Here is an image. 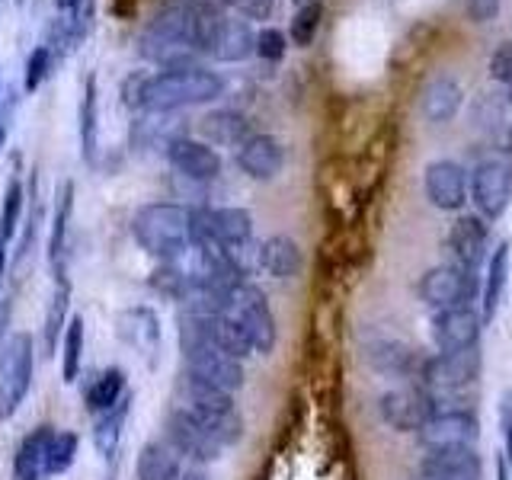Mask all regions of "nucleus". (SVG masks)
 Returning <instances> with one entry per match:
<instances>
[{
    "label": "nucleus",
    "instance_id": "f257e3e1",
    "mask_svg": "<svg viewBox=\"0 0 512 480\" xmlns=\"http://www.w3.org/2000/svg\"><path fill=\"white\" fill-rule=\"evenodd\" d=\"M132 234L144 253L176 263L192 250V212L176 202H148L132 218Z\"/></svg>",
    "mask_w": 512,
    "mask_h": 480
},
{
    "label": "nucleus",
    "instance_id": "f03ea898",
    "mask_svg": "<svg viewBox=\"0 0 512 480\" xmlns=\"http://www.w3.org/2000/svg\"><path fill=\"white\" fill-rule=\"evenodd\" d=\"M224 93V80L205 68H183V71H160L148 74L141 90L144 112H176L186 106L212 103Z\"/></svg>",
    "mask_w": 512,
    "mask_h": 480
},
{
    "label": "nucleus",
    "instance_id": "7ed1b4c3",
    "mask_svg": "<svg viewBox=\"0 0 512 480\" xmlns=\"http://www.w3.org/2000/svg\"><path fill=\"white\" fill-rule=\"evenodd\" d=\"M141 58L160 64L164 71L196 68V48L186 39V4H167L144 26L138 39Z\"/></svg>",
    "mask_w": 512,
    "mask_h": 480
},
{
    "label": "nucleus",
    "instance_id": "20e7f679",
    "mask_svg": "<svg viewBox=\"0 0 512 480\" xmlns=\"http://www.w3.org/2000/svg\"><path fill=\"white\" fill-rule=\"evenodd\" d=\"M36 378V343L16 330L0 343V420H10L26 404Z\"/></svg>",
    "mask_w": 512,
    "mask_h": 480
},
{
    "label": "nucleus",
    "instance_id": "39448f33",
    "mask_svg": "<svg viewBox=\"0 0 512 480\" xmlns=\"http://www.w3.org/2000/svg\"><path fill=\"white\" fill-rule=\"evenodd\" d=\"M221 314H228L231 320H237V327L247 333L253 352L269 356V352L276 349L279 327H276V314H272L263 288H256L250 282H240L228 295V304H224Z\"/></svg>",
    "mask_w": 512,
    "mask_h": 480
},
{
    "label": "nucleus",
    "instance_id": "423d86ee",
    "mask_svg": "<svg viewBox=\"0 0 512 480\" xmlns=\"http://www.w3.org/2000/svg\"><path fill=\"white\" fill-rule=\"evenodd\" d=\"M253 237V215L247 208H199L192 212V244H218L228 250L247 247Z\"/></svg>",
    "mask_w": 512,
    "mask_h": 480
},
{
    "label": "nucleus",
    "instance_id": "0eeeda50",
    "mask_svg": "<svg viewBox=\"0 0 512 480\" xmlns=\"http://www.w3.org/2000/svg\"><path fill=\"white\" fill-rule=\"evenodd\" d=\"M183 359H186V375H192V378L215 384V388L228 391V394L244 388V365H240V359L228 356V352H221L212 343L186 346Z\"/></svg>",
    "mask_w": 512,
    "mask_h": 480
},
{
    "label": "nucleus",
    "instance_id": "6e6552de",
    "mask_svg": "<svg viewBox=\"0 0 512 480\" xmlns=\"http://www.w3.org/2000/svg\"><path fill=\"white\" fill-rule=\"evenodd\" d=\"M164 439L167 445L173 448L180 458H189V461H196V464H212L221 458L224 448L208 436V432L202 429L199 420H192V416L183 410V407H176L167 413V423H164Z\"/></svg>",
    "mask_w": 512,
    "mask_h": 480
},
{
    "label": "nucleus",
    "instance_id": "1a4fd4ad",
    "mask_svg": "<svg viewBox=\"0 0 512 480\" xmlns=\"http://www.w3.org/2000/svg\"><path fill=\"white\" fill-rule=\"evenodd\" d=\"M480 375V352L474 349H461V352H439V356L423 359L420 378L426 388L436 391H461L474 384Z\"/></svg>",
    "mask_w": 512,
    "mask_h": 480
},
{
    "label": "nucleus",
    "instance_id": "9d476101",
    "mask_svg": "<svg viewBox=\"0 0 512 480\" xmlns=\"http://www.w3.org/2000/svg\"><path fill=\"white\" fill-rule=\"evenodd\" d=\"M420 295L426 304H432L436 311L445 308H458V304H468L477 295V282L474 272H464L455 263L445 266H432L426 276L420 279Z\"/></svg>",
    "mask_w": 512,
    "mask_h": 480
},
{
    "label": "nucleus",
    "instance_id": "9b49d317",
    "mask_svg": "<svg viewBox=\"0 0 512 480\" xmlns=\"http://www.w3.org/2000/svg\"><path fill=\"white\" fill-rule=\"evenodd\" d=\"M471 199L477 205L480 218L496 221L512 199V170L503 160H484L477 164L474 176H471Z\"/></svg>",
    "mask_w": 512,
    "mask_h": 480
},
{
    "label": "nucleus",
    "instance_id": "f8f14e48",
    "mask_svg": "<svg viewBox=\"0 0 512 480\" xmlns=\"http://www.w3.org/2000/svg\"><path fill=\"white\" fill-rule=\"evenodd\" d=\"M378 413L394 432H420L432 416V397L426 388H394L381 394Z\"/></svg>",
    "mask_w": 512,
    "mask_h": 480
},
{
    "label": "nucleus",
    "instance_id": "ddd939ff",
    "mask_svg": "<svg viewBox=\"0 0 512 480\" xmlns=\"http://www.w3.org/2000/svg\"><path fill=\"white\" fill-rule=\"evenodd\" d=\"M480 327H484L480 311L471 304H458V308H445L432 317V340L442 352L474 349L480 340Z\"/></svg>",
    "mask_w": 512,
    "mask_h": 480
},
{
    "label": "nucleus",
    "instance_id": "4468645a",
    "mask_svg": "<svg viewBox=\"0 0 512 480\" xmlns=\"http://www.w3.org/2000/svg\"><path fill=\"white\" fill-rule=\"evenodd\" d=\"M423 189L426 199L439 208V212H458L468 202V173L455 160H432L423 170Z\"/></svg>",
    "mask_w": 512,
    "mask_h": 480
},
{
    "label": "nucleus",
    "instance_id": "2eb2a0df",
    "mask_svg": "<svg viewBox=\"0 0 512 480\" xmlns=\"http://www.w3.org/2000/svg\"><path fill=\"white\" fill-rule=\"evenodd\" d=\"M477 432H480V426L471 410L436 407L429 416V423L420 429V439L426 448H455V445H474Z\"/></svg>",
    "mask_w": 512,
    "mask_h": 480
},
{
    "label": "nucleus",
    "instance_id": "dca6fc26",
    "mask_svg": "<svg viewBox=\"0 0 512 480\" xmlns=\"http://www.w3.org/2000/svg\"><path fill=\"white\" fill-rule=\"evenodd\" d=\"M480 455L474 445H455V448H426L420 461L423 480H480Z\"/></svg>",
    "mask_w": 512,
    "mask_h": 480
},
{
    "label": "nucleus",
    "instance_id": "f3484780",
    "mask_svg": "<svg viewBox=\"0 0 512 480\" xmlns=\"http://www.w3.org/2000/svg\"><path fill=\"white\" fill-rule=\"evenodd\" d=\"M487 218L480 215H461L445 234V247L452 253V263L464 272H474L484 260L487 250Z\"/></svg>",
    "mask_w": 512,
    "mask_h": 480
},
{
    "label": "nucleus",
    "instance_id": "a211bd4d",
    "mask_svg": "<svg viewBox=\"0 0 512 480\" xmlns=\"http://www.w3.org/2000/svg\"><path fill=\"white\" fill-rule=\"evenodd\" d=\"M167 160L176 173L186 176V180H196V183H208L221 173V154L212 148V144L186 138V135L170 144Z\"/></svg>",
    "mask_w": 512,
    "mask_h": 480
},
{
    "label": "nucleus",
    "instance_id": "6ab92c4d",
    "mask_svg": "<svg viewBox=\"0 0 512 480\" xmlns=\"http://www.w3.org/2000/svg\"><path fill=\"white\" fill-rule=\"evenodd\" d=\"M237 167L244 170L250 180H276L285 167L282 141L272 135H250L237 148Z\"/></svg>",
    "mask_w": 512,
    "mask_h": 480
},
{
    "label": "nucleus",
    "instance_id": "aec40b11",
    "mask_svg": "<svg viewBox=\"0 0 512 480\" xmlns=\"http://www.w3.org/2000/svg\"><path fill=\"white\" fill-rule=\"evenodd\" d=\"M228 16L215 0H186V39L199 55H212Z\"/></svg>",
    "mask_w": 512,
    "mask_h": 480
},
{
    "label": "nucleus",
    "instance_id": "412c9836",
    "mask_svg": "<svg viewBox=\"0 0 512 480\" xmlns=\"http://www.w3.org/2000/svg\"><path fill=\"white\" fill-rule=\"evenodd\" d=\"M55 215H52V234H48V263H52L55 282H68V228L74 212V183H61L55 196Z\"/></svg>",
    "mask_w": 512,
    "mask_h": 480
},
{
    "label": "nucleus",
    "instance_id": "4be33fe9",
    "mask_svg": "<svg viewBox=\"0 0 512 480\" xmlns=\"http://www.w3.org/2000/svg\"><path fill=\"white\" fill-rule=\"evenodd\" d=\"M116 330H119V340L125 346H132L141 356H154L157 346H160V320L151 308H128L119 314L116 320Z\"/></svg>",
    "mask_w": 512,
    "mask_h": 480
},
{
    "label": "nucleus",
    "instance_id": "5701e85b",
    "mask_svg": "<svg viewBox=\"0 0 512 480\" xmlns=\"http://www.w3.org/2000/svg\"><path fill=\"white\" fill-rule=\"evenodd\" d=\"M464 103V90L455 77L448 74H439L432 77L429 84L423 87V96H420V112L429 119V122H448L458 116V109Z\"/></svg>",
    "mask_w": 512,
    "mask_h": 480
},
{
    "label": "nucleus",
    "instance_id": "b1692460",
    "mask_svg": "<svg viewBox=\"0 0 512 480\" xmlns=\"http://www.w3.org/2000/svg\"><path fill=\"white\" fill-rule=\"evenodd\" d=\"M205 144H221V148H240L250 138V122L234 109H215L199 122Z\"/></svg>",
    "mask_w": 512,
    "mask_h": 480
},
{
    "label": "nucleus",
    "instance_id": "393cba45",
    "mask_svg": "<svg viewBox=\"0 0 512 480\" xmlns=\"http://www.w3.org/2000/svg\"><path fill=\"white\" fill-rule=\"evenodd\" d=\"M77 132H80V157L87 164H96V148H100V96H96V77H87L84 93H80Z\"/></svg>",
    "mask_w": 512,
    "mask_h": 480
},
{
    "label": "nucleus",
    "instance_id": "a878e982",
    "mask_svg": "<svg viewBox=\"0 0 512 480\" xmlns=\"http://www.w3.org/2000/svg\"><path fill=\"white\" fill-rule=\"evenodd\" d=\"M128 394V381H125V372L122 368H103V372H96L90 378V384L84 388V407L90 416H100L106 413L109 407H116L119 400Z\"/></svg>",
    "mask_w": 512,
    "mask_h": 480
},
{
    "label": "nucleus",
    "instance_id": "bb28decb",
    "mask_svg": "<svg viewBox=\"0 0 512 480\" xmlns=\"http://www.w3.org/2000/svg\"><path fill=\"white\" fill-rule=\"evenodd\" d=\"M135 474L138 480H180L183 461L167 442H148V445H141V452H138Z\"/></svg>",
    "mask_w": 512,
    "mask_h": 480
},
{
    "label": "nucleus",
    "instance_id": "cd10ccee",
    "mask_svg": "<svg viewBox=\"0 0 512 480\" xmlns=\"http://www.w3.org/2000/svg\"><path fill=\"white\" fill-rule=\"evenodd\" d=\"M52 436H55V426H48V423L26 432L23 442L16 445V455H13L16 480H20V477H45L42 464H45V452H48V442H52Z\"/></svg>",
    "mask_w": 512,
    "mask_h": 480
},
{
    "label": "nucleus",
    "instance_id": "c85d7f7f",
    "mask_svg": "<svg viewBox=\"0 0 512 480\" xmlns=\"http://www.w3.org/2000/svg\"><path fill=\"white\" fill-rule=\"evenodd\" d=\"M260 269H266L272 279H295L301 269V247L285 234L269 237L260 247Z\"/></svg>",
    "mask_w": 512,
    "mask_h": 480
},
{
    "label": "nucleus",
    "instance_id": "c756f323",
    "mask_svg": "<svg viewBox=\"0 0 512 480\" xmlns=\"http://www.w3.org/2000/svg\"><path fill=\"white\" fill-rule=\"evenodd\" d=\"M128 410H132V394H125L116 407H109L106 413L93 416V448L100 452L103 458H112L119 452V442H122V429L128 420Z\"/></svg>",
    "mask_w": 512,
    "mask_h": 480
},
{
    "label": "nucleus",
    "instance_id": "7c9ffc66",
    "mask_svg": "<svg viewBox=\"0 0 512 480\" xmlns=\"http://www.w3.org/2000/svg\"><path fill=\"white\" fill-rule=\"evenodd\" d=\"M176 138H183V128L170 119V112H148L132 125V144L135 148H157L164 144V151Z\"/></svg>",
    "mask_w": 512,
    "mask_h": 480
},
{
    "label": "nucleus",
    "instance_id": "2f4dec72",
    "mask_svg": "<svg viewBox=\"0 0 512 480\" xmlns=\"http://www.w3.org/2000/svg\"><path fill=\"white\" fill-rule=\"evenodd\" d=\"M509 250H512V244H509V240H503V244L496 247L493 256H490L487 285H484V304H480V317H484V324H487V320H493L496 308H500V301H503L506 279H509Z\"/></svg>",
    "mask_w": 512,
    "mask_h": 480
},
{
    "label": "nucleus",
    "instance_id": "473e14b6",
    "mask_svg": "<svg viewBox=\"0 0 512 480\" xmlns=\"http://www.w3.org/2000/svg\"><path fill=\"white\" fill-rule=\"evenodd\" d=\"M256 52V32L250 29L247 20H224V29L218 36V45H215V58L218 61H244L247 55Z\"/></svg>",
    "mask_w": 512,
    "mask_h": 480
},
{
    "label": "nucleus",
    "instance_id": "72a5a7b5",
    "mask_svg": "<svg viewBox=\"0 0 512 480\" xmlns=\"http://www.w3.org/2000/svg\"><path fill=\"white\" fill-rule=\"evenodd\" d=\"M368 359H372L378 372H388V375H410V372L420 375V368H423V359H416V352H410L397 340H375Z\"/></svg>",
    "mask_w": 512,
    "mask_h": 480
},
{
    "label": "nucleus",
    "instance_id": "f704fd0d",
    "mask_svg": "<svg viewBox=\"0 0 512 480\" xmlns=\"http://www.w3.org/2000/svg\"><path fill=\"white\" fill-rule=\"evenodd\" d=\"M77 448H80V436L71 429H55L52 442H48V452H45V464H42V474L45 477H61L71 471V464L77 461Z\"/></svg>",
    "mask_w": 512,
    "mask_h": 480
},
{
    "label": "nucleus",
    "instance_id": "c9c22d12",
    "mask_svg": "<svg viewBox=\"0 0 512 480\" xmlns=\"http://www.w3.org/2000/svg\"><path fill=\"white\" fill-rule=\"evenodd\" d=\"M68 304H71V285L68 282H55V295L48 301L45 311V352L55 356L58 352V336H64V327H68Z\"/></svg>",
    "mask_w": 512,
    "mask_h": 480
},
{
    "label": "nucleus",
    "instance_id": "e433bc0d",
    "mask_svg": "<svg viewBox=\"0 0 512 480\" xmlns=\"http://www.w3.org/2000/svg\"><path fill=\"white\" fill-rule=\"evenodd\" d=\"M84 362V317H71L61 336V378L74 384Z\"/></svg>",
    "mask_w": 512,
    "mask_h": 480
},
{
    "label": "nucleus",
    "instance_id": "4c0bfd02",
    "mask_svg": "<svg viewBox=\"0 0 512 480\" xmlns=\"http://www.w3.org/2000/svg\"><path fill=\"white\" fill-rule=\"evenodd\" d=\"M23 199H26V192H23L20 176H13L7 192H4V205H0V240H4V244H7V240H13L16 228H20Z\"/></svg>",
    "mask_w": 512,
    "mask_h": 480
},
{
    "label": "nucleus",
    "instance_id": "58836bf2",
    "mask_svg": "<svg viewBox=\"0 0 512 480\" xmlns=\"http://www.w3.org/2000/svg\"><path fill=\"white\" fill-rule=\"evenodd\" d=\"M320 20H324V4L320 0H311V4L298 7V13L292 16V26H288V36L298 48H308L320 29Z\"/></svg>",
    "mask_w": 512,
    "mask_h": 480
},
{
    "label": "nucleus",
    "instance_id": "ea45409f",
    "mask_svg": "<svg viewBox=\"0 0 512 480\" xmlns=\"http://www.w3.org/2000/svg\"><path fill=\"white\" fill-rule=\"evenodd\" d=\"M52 64H55V55L48 52V45H39V48H32L29 58H26V77H23V90L32 93V90H39V84L48 77V71H52Z\"/></svg>",
    "mask_w": 512,
    "mask_h": 480
},
{
    "label": "nucleus",
    "instance_id": "a19ab883",
    "mask_svg": "<svg viewBox=\"0 0 512 480\" xmlns=\"http://www.w3.org/2000/svg\"><path fill=\"white\" fill-rule=\"evenodd\" d=\"M285 48H288V39L282 29H260L256 32V55H260L263 61H282L285 58Z\"/></svg>",
    "mask_w": 512,
    "mask_h": 480
},
{
    "label": "nucleus",
    "instance_id": "79ce46f5",
    "mask_svg": "<svg viewBox=\"0 0 512 480\" xmlns=\"http://www.w3.org/2000/svg\"><path fill=\"white\" fill-rule=\"evenodd\" d=\"M490 77L496 84H512V42H500L490 55Z\"/></svg>",
    "mask_w": 512,
    "mask_h": 480
},
{
    "label": "nucleus",
    "instance_id": "37998d69",
    "mask_svg": "<svg viewBox=\"0 0 512 480\" xmlns=\"http://www.w3.org/2000/svg\"><path fill=\"white\" fill-rule=\"evenodd\" d=\"M471 23H493L500 16V0H464Z\"/></svg>",
    "mask_w": 512,
    "mask_h": 480
},
{
    "label": "nucleus",
    "instance_id": "c03bdc74",
    "mask_svg": "<svg viewBox=\"0 0 512 480\" xmlns=\"http://www.w3.org/2000/svg\"><path fill=\"white\" fill-rule=\"evenodd\" d=\"M500 429H503V439H506V461L512 464V388L500 400Z\"/></svg>",
    "mask_w": 512,
    "mask_h": 480
},
{
    "label": "nucleus",
    "instance_id": "a18cd8bd",
    "mask_svg": "<svg viewBox=\"0 0 512 480\" xmlns=\"http://www.w3.org/2000/svg\"><path fill=\"white\" fill-rule=\"evenodd\" d=\"M144 80H148V74H132V77L125 80V87H122L125 106L141 109V90H144Z\"/></svg>",
    "mask_w": 512,
    "mask_h": 480
},
{
    "label": "nucleus",
    "instance_id": "49530a36",
    "mask_svg": "<svg viewBox=\"0 0 512 480\" xmlns=\"http://www.w3.org/2000/svg\"><path fill=\"white\" fill-rule=\"evenodd\" d=\"M272 7H276V0H247L240 10L247 13V20H269Z\"/></svg>",
    "mask_w": 512,
    "mask_h": 480
},
{
    "label": "nucleus",
    "instance_id": "de8ad7c7",
    "mask_svg": "<svg viewBox=\"0 0 512 480\" xmlns=\"http://www.w3.org/2000/svg\"><path fill=\"white\" fill-rule=\"evenodd\" d=\"M4 279H7V244L0 240V288H4Z\"/></svg>",
    "mask_w": 512,
    "mask_h": 480
},
{
    "label": "nucleus",
    "instance_id": "09e8293b",
    "mask_svg": "<svg viewBox=\"0 0 512 480\" xmlns=\"http://www.w3.org/2000/svg\"><path fill=\"white\" fill-rule=\"evenodd\" d=\"M55 7L64 13H74L77 7H84V0H55Z\"/></svg>",
    "mask_w": 512,
    "mask_h": 480
},
{
    "label": "nucleus",
    "instance_id": "8fccbe9b",
    "mask_svg": "<svg viewBox=\"0 0 512 480\" xmlns=\"http://www.w3.org/2000/svg\"><path fill=\"white\" fill-rule=\"evenodd\" d=\"M180 480H212V477H208L202 468H192V471H183V477Z\"/></svg>",
    "mask_w": 512,
    "mask_h": 480
},
{
    "label": "nucleus",
    "instance_id": "3c124183",
    "mask_svg": "<svg viewBox=\"0 0 512 480\" xmlns=\"http://www.w3.org/2000/svg\"><path fill=\"white\" fill-rule=\"evenodd\" d=\"M7 132H10V116L4 112V116H0V148H4V141H7Z\"/></svg>",
    "mask_w": 512,
    "mask_h": 480
},
{
    "label": "nucleus",
    "instance_id": "603ef678",
    "mask_svg": "<svg viewBox=\"0 0 512 480\" xmlns=\"http://www.w3.org/2000/svg\"><path fill=\"white\" fill-rule=\"evenodd\" d=\"M496 480H509V461L503 464V455L496 461Z\"/></svg>",
    "mask_w": 512,
    "mask_h": 480
},
{
    "label": "nucleus",
    "instance_id": "864d4df0",
    "mask_svg": "<svg viewBox=\"0 0 512 480\" xmlns=\"http://www.w3.org/2000/svg\"><path fill=\"white\" fill-rule=\"evenodd\" d=\"M221 4H224V7H244L247 0H221Z\"/></svg>",
    "mask_w": 512,
    "mask_h": 480
},
{
    "label": "nucleus",
    "instance_id": "5fc2aeb1",
    "mask_svg": "<svg viewBox=\"0 0 512 480\" xmlns=\"http://www.w3.org/2000/svg\"><path fill=\"white\" fill-rule=\"evenodd\" d=\"M295 4H301V7H304V4H311V0H295Z\"/></svg>",
    "mask_w": 512,
    "mask_h": 480
},
{
    "label": "nucleus",
    "instance_id": "6e6d98bb",
    "mask_svg": "<svg viewBox=\"0 0 512 480\" xmlns=\"http://www.w3.org/2000/svg\"><path fill=\"white\" fill-rule=\"evenodd\" d=\"M509 106H512V90H509Z\"/></svg>",
    "mask_w": 512,
    "mask_h": 480
}]
</instances>
